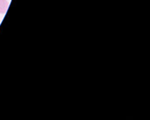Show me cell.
Wrapping results in <instances>:
<instances>
[{"label":"cell","instance_id":"cell-1","mask_svg":"<svg viewBox=\"0 0 150 120\" xmlns=\"http://www.w3.org/2000/svg\"><path fill=\"white\" fill-rule=\"evenodd\" d=\"M9 8V2L7 0H0V14H5Z\"/></svg>","mask_w":150,"mask_h":120}]
</instances>
